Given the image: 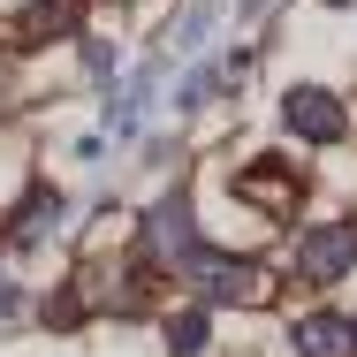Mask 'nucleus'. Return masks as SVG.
<instances>
[{"instance_id":"5","label":"nucleus","mask_w":357,"mask_h":357,"mask_svg":"<svg viewBox=\"0 0 357 357\" xmlns=\"http://www.w3.org/2000/svg\"><path fill=\"white\" fill-rule=\"evenodd\" d=\"M289 342H296V357H357V319L350 312H304Z\"/></svg>"},{"instance_id":"10","label":"nucleus","mask_w":357,"mask_h":357,"mask_svg":"<svg viewBox=\"0 0 357 357\" xmlns=\"http://www.w3.org/2000/svg\"><path fill=\"white\" fill-rule=\"evenodd\" d=\"M61 31H76V0H38L31 23H23V46H46V38H61Z\"/></svg>"},{"instance_id":"7","label":"nucleus","mask_w":357,"mask_h":357,"mask_svg":"<svg viewBox=\"0 0 357 357\" xmlns=\"http://www.w3.org/2000/svg\"><path fill=\"white\" fill-rule=\"evenodd\" d=\"M236 190H243L251 206H266L274 220H282L289 206H296V183H289V167H274V160H259V167H243V175H236Z\"/></svg>"},{"instance_id":"1","label":"nucleus","mask_w":357,"mask_h":357,"mask_svg":"<svg viewBox=\"0 0 357 357\" xmlns=\"http://www.w3.org/2000/svg\"><path fill=\"white\" fill-rule=\"evenodd\" d=\"M137 259L144 266H160V274H183L190 259H198V220H190V198L175 190V198H160L137 228Z\"/></svg>"},{"instance_id":"2","label":"nucleus","mask_w":357,"mask_h":357,"mask_svg":"<svg viewBox=\"0 0 357 357\" xmlns=\"http://www.w3.org/2000/svg\"><path fill=\"white\" fill-rule=\"evenodd\" d=\"M183 274H190V289H198L206 304H259V296H266V274H259L251 259H228V251H206V243H198V259H190Z\"/></svg>"},{"instance_id":"8","label":"nucleus","mask_w":357,"mask_h":357,"mask_svg":"<svg viewBox=\"0 0 357 357\" xmlns=\"http://www.w3.org/2000/svg\"><path fill=\"white\" fill-rule=\"evenodd\" d=\"M213 38V0H190L175 23H167V38H160V54H190V46H206Z\"/></svg>"},{"instance_id":"12","label":"nucleus","mask_w":357,"mask_h":357,"mask_svg":"<svg viewBox=\"0 0 357 357\" xmlns=\"http://www.w3.org/2000/svg\"><path fill=\"white\" fill-rule=\"evenodd\" d=\"M220 84H228V69H190V84L175 91V99H183V114H190V107H206V99L220 91Z\"/></svg>"},{"instance_id":"3","label":"nucleus","mask_w":357,"mask_h":357,"mask_svg":"<svg viewBox=\"0 0 357 357\" xmlns=\"http://www.w3.org/2000/svg\"><path fill=\"white\" fill-rule=\"evenodd\" d=\"M282 122H289V137H304V144H335L350 130V114H342V99L327 84H296L282 99Z\"/></svg>"},{"instance_id":"11","label":"nucleus","mask_w":357,"mask_h":357,"mask_svg":"<svg viewBox=\"0 0 357 357\" xmlns=\"http://www.w3.org/2000/svg\"><path fill=\"white\" fill-rule=\"evenodd\" d=\"M167 350H175V357L206 350V312H175V319H167Z\"/></svg>"},{"instance_id":"9","label":"nucleus","mask_w":357,"mask_h":357,"mask_svg":"<svg viewBox=\"0 0 357 357\" xmlns=\"http://www.w3.org/2000/svg\"><path fill=\"white\" fill-rule=\"evenodd\" d=\"M144 99H152V69L130 76V91L114 99V114H107V137H137V122H144Z\"/></svg>"},{"instance_id":"6","label":"nucleus","mask_w":357,"mask_h":357,"mask_svg":"<svg viewBox=\"0 0 357 357\" xmlns=\"http://www.w3.org/2000/svg\"><path fill=\"white\" fill-rule=\"evenodd\" d=\"M61 220H69V198L38 183V190H31V198L15 206V220H8V243H23V251H31V243H46V236H54Z\"/></svg>"},{"instance_id":"4","label":"nucleus","mask_w":357,"mask_h":357,"mask_svg":"<svg viewBox=\"0 0 357 357\" xmlns=\"http://www.w3.org/2000/svg\"><path fill=\"white\" fill-rule=\"evenodd\" d=\"M350 266H357V220H327V228H312L296 243V274L304 282H342Z\"/></svg>"}]
</instances>
